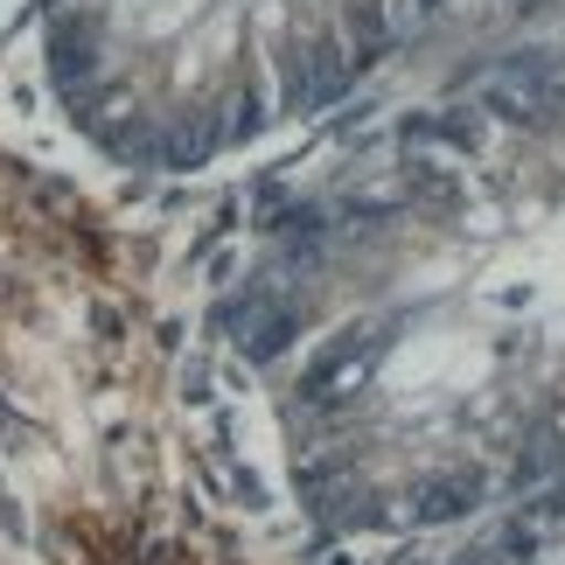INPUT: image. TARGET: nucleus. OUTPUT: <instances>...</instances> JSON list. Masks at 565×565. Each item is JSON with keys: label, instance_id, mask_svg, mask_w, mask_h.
<instances>
[{"label": "nucleus", "instance_id": "nucleus-1", "mask_svg": "<svg viewBox=\"0 0 565 565\" xmlns=\"http://www.w3.org/2000/svg\"><path fill=\"white\" fill-rule=\"evenodd\" d=\"M482 113H503L516 126H558L565 119V77L552 63H503L482 77Z\"/></svg>", "mask_w": 565, "mask_h": 565}, {"label": "nucleus", "instance_id": "nucleus-2", "mask_svg": "<svg viewBox=\"0 0 565 565\" xmlns=\"http://www.w3.org/2000/svg\"><path fill=\"white\" fill-rule=\"evenodd\" d=\"M371 356H377V335H371V329H350L342 342H329V356H321L315 371H308V398H342L335 384H350Z\"/></svg>", "mask_w": 565, "mask_h": 565}, {"label": "nucleus", "instance_id": "nucleus-3", "mask_svg": "<svg viewBox=\"0 0 565 565\" xmlns=\"http://www.w3.org/2000/svg\"><path fill=\"white\" fill-rule=\"evenodd\" d=\"M475 503H482V475H468V468L433 475V482L419 489V516H426V524H447V516H461Z\"/></svg>", "mask_w": 565, "mask_h": 565}, {"label": "nucleus", "instance_id": "nucleus-4", "mask_svg": "<svg viewBox=\"0 0 565 565\" xmlns=\"http://www.w3.org/2000/svg\"><path fill=\"white\" fill-rule=\"evenodd\" d=\"M405 140H426V147H482V126L440 113V119H412V126H405Z\"/></svg>", "mask_w": 565, "mask_h": 565}]
</instances>
